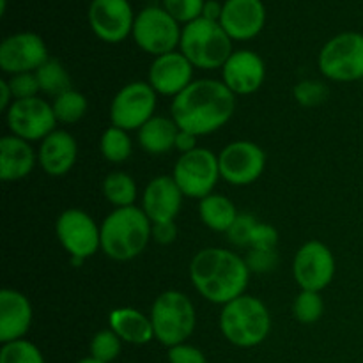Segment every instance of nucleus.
Segmentation results:
<instances>
[{"mask_svg":"<svg viewBox=\"0 0 363 363\" xmlns=\"http://www.w3.org/2000/svg\"><path fill=\"white\" fill-rule=\"evenodd\" d=\"M169 363H208V358L199 347L184 342L169 347Z\"/></svg>","mask_w":363,"mask_h":363,"instance_id":"ea45409f","label":"nucleus"},{"mask_svg":"<svg viewBox=\"0 0 363 363\" xmlns=\"http://www.w3.org/2000/svg\"><path fill=\"white\" fill-rule=\"evenodd\" d=\"M78 158V145L69 131L55 130L41 142L38 162L48 176H64L74 167Z\"/></svg>","mask_w":363,"mask_h":363,"instance_id":"4be33fe9","label":"nucleus"},{"mask_svg":"<svg viewBox=\"0 0 363 363\" xmlns=\"http://www.w3.org/2000/svg\"><path fill=\"white\" fill-rule=\"evenodd\" d=\"M78 363H103V362L96 360V358H92V357H87V358H82V360Z\"/></svg>","mask_w":363,"mask_h":363,"instance_id":"a18cd8bd","label":"nucleus"},{"mask_svg":"<svg viewBox=\"0 0 363 363\" xmlns=\"http://www.w3.org/2000/svg\"><path fill=\"white\" fill-rule=\"evenodd\" d=\"M220 176L233 186L255 183L264 172L266 155L250 140L230 142L218 155Z\"/></svg>","mask_w":363,"mask_h":363,"instance_id":"ddd939ff","label":"nucleus"},{"mask_svg":"<svg viewBox=\"0 0 363 363\" xmlns=\"http://www.w3.org/2000/svg\"><path fill=\"white\" fill-rule=\"evenodd\" d=\"M55 233L64 250L85 261L101 248V227L84 209H66L57 218Z\"/></svg>","mask_w":363,"mask_h":363,"instance_id":"9b49d317","label":"nucleus"},{"mask_svg":"<svg viewBox=\"0 0 363 363\" xmlns=\"http://www.w3.org/2000/svg\"><path fill=\"white\" fill-rule=\"evenodd\" d=\"M123 350V340L112 330H101L91 340V357L103 363L117 360Z\"/></svg>","mask_w":363,"mask_h":363,"instance_id":"473e14b6","label":"nucleus"},{"mask_svg":"<svg viewBox=\"0 0 363 363\" xmlns=\"http://www.w3.org/2000/svg\"><path fill=\"white\" fill-rule=\"evenodd\" d=\"M293 94L301 106H318L328 99V87L321 82L303 80L294 87Z\"/></svg>","mask_w":363,"mask_h":363,"instance_id":"f704fd0d","label":"nucleus"},{"mask_svg":"<svg viewBox=\"0 0 363 363\" xmlns=\"http://www.w3.org/2000/svg\"><path fill=\"white\" fill-rule=\"evenodd\" d=\"M9 87H11V91H13L14 101H16V99L35 98V96H38V92L41 91L35 73L14 74V77H11V80H9Z\"/></svg>","mask_w":363,"mask_h":363,"instance_id":"e433bc0d","label":"nucleus"},{"mask_svg":"<svg viewBox=\"0 0 363 363\" xmlns=\"http://www.w3.org/2000/svg\"><path fill=\"white\" fill-rule=\"evenodd\" d=\"M48 48L41 35L20 32L9 35L0 45V67L4 73H35L48 60Z\"/></svg>","mask_w":363,"mask_h":363,"instance_id":"2eb2a0df","label":"nucleus"},{"mask_svg":"<svg viewBox=\"0 0 363 363\" xmlns=\"http://www.w3.org/2000/svg\"><path fill=\"white\" fill-rule=\"evenodd\" d=\"M318 64L328 80H363V34L344 32L332 38L323 46Z\"/></svg>","mask_w":363,"mask_h":363,"instance_id":"0eeeda50","label":"nucleus"},{"mask_svg":"<svg viewBox=\"0 0 363 363\" xmlns=\"http://www.w3.org/2000/svg\"><path fill=\"white\" fill-rule=\"evenodd\" d=\"M0 363H46L45 357L35 344L28 340H14L2 344L0 350Z\"/></svg>","mask_w":363,"mask_h":363,"instance_id":"2f4dec72","label":"nucleus"},{"mask_svg":"<svg viewBox=\"0 0 363 363\" xmlns=\"http://www.w3.org/2000/svg\"><path fill=\"white\" fill-rule=\"evenodd\" d=\"M152 238L158 241L160 245H170L176 241L177 238V227L174 222H163V223H152Z\"/></svg>","mask_w":363,"mask_h":363,"instance_id":"a19ab883","label":"nucleus"},{"mask_svg":"<svg viewBox=\"0 0 363 363\" xmlns=\"http://www.w3.org/2000/svg\"><path fill=\"white\" fill-rule=\"evenodd\" d=\"M259 220L255 216L248 215V213H241L238 215L236 222L233 223V227L227 233V238L233 245L240 248H250L252 234H254L255 227H257Z\"/></svg>","mask_w":363,"mask_h":363,"instance_id":"c9c22d12","label":"nucleus"},{"mask_svg":"<svg viewBox=\"0 0 363 363\" xmlns=\"http://www.w3.org/2000/svg\"><path fill=\"white\" fill-rule=\"evenodd\" d=\"M245 261L250 272L269 273L279 264V254L277 250H248Z\"/></svg>","mask_w":363,"mask_h":363,"instance_id":"4c0bfd02","label":"nucleus"},{"mask_svg":"<svg viewBox=\"0 0 363 363\" xmlns=\"http://www.w3.org/2000/svg\"><path fill=\"white\" fill-rule=\"evenodd\" d=\"M0 92H2V96H0V108L2 110H9V106L14 103V96H13V91H11L9 87V82L7 80H2L0 82Z\"/></svg>","mask_w":363,"mask_h":363,"instance_id":"c03bdc74","label":"nucleus"},{"mask_svg":"<svg viewBox=\"0 0 363 363\" xmlns=\"http://www.w3.org/2000/svg\"><path fill=\"white\" fill-rule=\"evenodd\" d=\"M181 53L201 69H218L233 55V39L218 21L199 20L184 25L181 34Z\"/></svg>","mask_w":363,"mask_h":363,"instance_id":"39448f33","label":"nucleus"},{"mask_svg":"<svg viewBox=\"0 0 363 363\" xmlns=\"http://www.w3.org/2000/svg\"><path fill=\"white\" fill-rule=\"evenodd\" d=\"M236 110V96L223 82L194 80L172 99L170 117L183 131L204 137L225 126Z\"/></svg>","mask_w":363,"mask_h":363,"instance_id":"f257e3e1","label":"nucleus"},{"mask_svg":"<svg viewBox=\"0 0 363 363\" xmlns=\"http://www.w3.org/2000/svg\"><path fill=\"white\" fill-rule=\"evenodd\" d=\"M179 128L172 117L155 116L138 130V144L149 155H165L176 149Z\"/></svg>","mask_w":363,"mask_h":363,"instance_id":"393cba45","label":"nucleus"},{"mask_svg":"<svg viewBox=\"0 0 363 363\" xmlns=\"http://www.w3.org/2000/svg\"><path fill=\"white\" fill-rule=\"evenodd\" d=\"M6 119L11 135L27 142L45 140L52 131H55L57 126L52 105L38 96L16 99L6 112Z\"/></svg>","mask_w":363,"mask_h":363,"instance_id":"f8f14e48","label":"nucleus"},{"mask_svg":"<svg viewBox=\"0 0 363 363\" xmlns=\"http://www.w3.org/2000/svg\"><path fill=\"white\" fill-rule=\"evenodd\" d=\"M6 13V0H2V14Z\"/></svg>","mask_w":363,"mask_h":363,"instance_id":"49530a36","label":"nucleus"},{"mask_svg":"<svg viewBox=\"0 0 363 363\" xmlns=\"http://www.w3.org/2000/svg\"><path fill=\"white\" fill-rule=\"evenodd\" d=\"M155 339L167 347L184 344L197 325V312L190 298L181 291H165L151 308Z\"/></svg>","mask_w":363,"mask_h":363,"instance_id":"423d86ee","label":"nucleus"},{"mask_svg":"<svg viewBox=\"0 0 363 363\" xmlns=\"http://www.w3.org/2000/svg\"><path fill=\"white\" fill-rule=\"evenodd\" d=\"M35 77H38L41 91L45 92V94L53 96V98L71 91V77L66 71V67H64L59 60H46V62L35 71Z\"/></svg>","mask_w":363,"mask_h":363,"instance_id":"cd10ccee","label":"nucleus"},{"mask_svg":"<svg viewBox=\"0 0 363 363\" xmlns=\"http://www.w3.org/2000/svg\"><path fill=\"white\" fill-rule=\"evenodd\" d=\"M156 91L147 82H131L124 85L113 98L110 106L112 126L121 130H140L149 119L155 117Z\"/></svg>","mask_w":363,"mask_h":363,"instance_id":"9d476101","label":"nucleus"},{"mask_svg":"<svg viewBox=\"0 0 363 363\" xmlns=\"http://www.w3.org/2000/svg\"><path fill=\"white\" fill-rule=\"evenodd\" d=\"M183 197V191L172 176H158L145 186L142 209L152 223L174 222L181 211Z\"/></svg>","mask_w":363,"mask_h":363,"instance_id":"aec40b11","label":"nucleus"},{"mask_svg":"<svg viewBox=\"0 0 363 363\" xmlns=\"http://www.w3.org/2000/svg\"><path fill=\"white\" fill-rule=\"evenodd\" d=\"M152 238V222L144 209H113L101 223V250L113 261L126 262L138 257Z\"/></svg>","mask_w":363,"mask_h":363,"instance_id":"7ed1b4c3","label":"nucleus"},{"mask_svg":"<svg viewBox=\"0 0 363 363\" xmlns=\"http://www.w3.org/2000/svg\"><path fill=\"white\" fill-rule=\"evenodd\" d=\"M277 245H279V233H277L275 227L259 222L254 234H252L248 250H277Z\"/></svg>","mask_w":363,"mask_h":363,"instance_id":"58836bf2","label":"nucleus"},{"mask_svg":"<svg viewBox=\"0 0 363 363\" xmlns=\"http://www.w3.org/2000/svg\"><path fill=\"white\" fill-rule=\"evenodd\" d=\"M133 39L144 52L151 55H165L174 52L181 43L179 21L174 20L163 7H145L135 16Z\"/></svg>","mask_w":363,"mask_h":363,"instance_id":"6e6552de","label":"nucleus"},{"mask_svg":"<svg viewBox=\"0 0 363 363\" xmlns=\"http://www.w3.org/2000/svg\"><path fill=\"white\" fill-rule=\"evenodd\" d=\"M197 135L190 133V131H183L179 130L176 138V149L181 152V155H186V152L195 151L199 147L197 145Z\"/></svg>","mask_w":363,"mask_h":363,"instance_id":"79ce46f5","label":"nucleus"},{"mask_svg":"<svg viewBox=\"0 0 363 363\" xmlns=\"http://www.w3.org/2000/svg\"><path fill=\"white\" fill-rule=\"evenodd\" d=\"M99 147H101V155L110 163H123L131 156V138L126 130L110 126L103 133Z\"/></svg>","mask_w":363,"mask_h":363,"instance_id":"c756f323","label":"nucleus"},{"mask_svg":"<svg viewBox=\"0 0 363 363\" xmlns=\"http://www.w3.org/2000/svg\"><path fill=\"white\" fill-rule=\"evenodd\" d=\"M32 325V305L25 294L14 289L0 291V342L21 340Z\"/></svg>","mask_w":363,"mask_h":363,"instance_id":"412c9836","label":"nucleus"},{"mask_svg":"<svg viewBox=\"0 0 363 363\" xmlns=\"http://www.w3.org/2000/svg\"><path fill=\"white\" fill-rule=\"evenodd\" d=\"M89 23L101 41L121 43L133 32V9L128 0H92Z\"/></svg>","mask_w":363,"mask_h":363,"instance_id":"dca6fc26","label":"nucleus"},{"mask_svg":"<svg viewBox=\"0 0 363 363\" xmlns=\"http://www.w3.org/2000/svg\"><path fill=\"white\" fill-rule=\"evenodd\" d=\"M220 332L233 346L250 350L268 339L272 315L259 298L243 294L223 305L220 312Z\"/></svg>","mask_w":363,"mask_h":363,"instance_id":"20e7f679","label":"nucleus"},{"mask_svg":"<svg viewBox=\"0 0 363 363\" xmlns=\"http://www.w3.org/2000/svg\"><path fill=\"white\" fill-rule=\"evenodd\" d=\"M194 82V64L181 52H170L152 60L149 67L147 84L156 94L179 96Z\"/></svg>","mask_w":363,"mask_h":363,"instance_id":"f3484780","label":"nucleus"},{"mask_svg":"<svg viewBox=\"0 0 363 363\" xmlns=\"http://www.w3.org/2000/svg\"><path fill=\"white\" fill-rule=\"evenodd\" d=\"M199 215L202 223L215 233H229L238 218V209L233 202L220 194H211L199 202Z\"/></svg>","mask_w":363,"mask_h":363,"instance_id":"a878e982","label":"nucleus"},{"mask_svg":"<svg viewBox=\"0 0 363 363\" xmlns=\"http://www.w3.org/2000/svg\"><path fill=\"white\" fill-rule=\"evenodd\" d=\"M293 275L301 291L321 293L335 275V257L332 250L318 240L307 241L294 255Z\"/></svg>","mask_w":363,"mask_h":363,"instance_id":"4468645a","label":"nucleus"},{"mask_svg":"<svg viewBox=\"0 0 363 363\" xmlns=\"http://www.w3.org/2000/svg\"><path fill=\"white\" fill-rule=\"evenodd\" d=\"M52 108L57 117V123L74 124L87 112V99L82 92L71 89V91L64 92L53 99Z\"/></svg>","mask_w":363,"mask_h":363,"instance_id":"c85d7f7f","label":"nucleus"},{"mask_svg":"<svg viewBox=\"0 0 363 363\" xmlns=\"http://www.w3.org/2000/svg\"><path fill=\"white\" fill-rule=\"evenodd\" d=\"M38 162V155L27 140L7 135L0 140V179L18 181L27 177Z\"/></svg>","mask_w":363,"mask_h":363,"instance_id":"5701e85b","label":"nucleus"},{"mask_svg":"<svg viewBox=\"0 0 363 363\" xmlns=\"http://www.w3.org/2000/svg\"><path fill=\"white\" fill-rule=\"evenodd\" d=\"M325 301L315 291H301L293 301V315L301 325H314L323 318Z\"/></svg>","mask_w":363,"mask_h":363,"instance_id":"7c9ffc66","label":"nucleus"},{"mask_svg":"<svg viewBox=\"0 0 363 363\" xmlns=\"http://www.w3.org/2000/svg\"><path fill=\"white\" fill-rule=\"evenodd\" d=\"M223 6L218 4L216 0H208L204 6V11H202V18L211 21H220V16H222Z\"/></svg>","mask_w":363,"mask_h":363,"instance_id":"37998d69","label":"nucleus"},{"mask_svg":"<svg viewBox=\"0 0 363 363\" xmlns=\"http://www.w3.org/2000/svg\"><path fill=\"white\" fill-rule=\"evenodd\" d=\"M206 0H163V9L179 23H191L202 18Z\"/></svg>","mask_w":363,"mask_h":363,"instance_id":"72a5a7b5","label":"nucleus"},{"mask_svg":"<svg viewBox=\"0 0 363 363\" xmlns=\"http://www.w3.org/2000/svg\"><path fill=\"white\" fill-rule=\"evenodd\" d=\"M103 195L116 209L130 208L137 199V183L126 172H110L103 181Z\"/></svg>","mask_w":363,"mask_h":363,"instance_id":"bb28decb","label":"nucleus"},{"mask_svg":"<svg viewBox=\"0 0 363 363\" xmlns=\"http://www.w3.org/2000/svg\"><path fill=\"white\" fill-rule=\"evenodd\" d=\"M110 330L119 337L123 342L131 346H144L155 339L151 318L142 314L140 311L131 307H121L110 312L108 315Z\"/></svg>","mask_w":363,"mask_h":363,"instance_id":"b1692460","label":"nucleus"},{"mask_svg":"<svg viewBox=\"0 0 363 363\" xmlns=\"http://www.w3.org/2000/svg\"><path fill=\"white\" fill-rule=\"evenodd\" d=\"M218 23L230 39L248 41L264 27L266 7L262 0H227Z\"/></svg>","mask_w":363,"mask_h":363,"instance_id":"6ab92c4d","label":"nucleus"},{"mask_svg":"<svg viewBox=\"0 0 363 363\" xmlns=\"http://www.w3.org/2000/svg\"><path fill=\"white\" fill-rule=\"evenodd\" d=\"M174 181L184 197L204 199L213 194L220 176L218 156L209 149L197 147L195 151L181 155L172 172Z\"/></svg>","mask_w":363,"mask_h":363,"instance_id":"1a4fd4ad","label":"nucleus"},{"mask_svg":"<svg viewBox=\"0 0 363 363\" xmlns=\"http://www.w3.org/2000/svg\"><path fill=\"white\" fill-rule=\"evenodd\" d=\"M190 279L202 298L216 305L243 296L250 279L247 261L227 248H204L190 262Z\"/></svg>","mask_w":363,"mask_h":363,"instance_id":"f03ea898","label":"nucleus"},{"mask_svg":"<svg viewBox=\"0 0 363 363\" xmlns=\"http://www.w3.org/2000/svg\"><path fill=\"white\" fill-rule=\"evenodd\" d=\"M223 84L234 96L254 94L266 78L264 60L250 50H240L229 57L222 67Z\"/></svg>","mask_w":363,"mask_h":363,"instance_id":"a211bd4d","label":"nucleus"}]
</instances>
